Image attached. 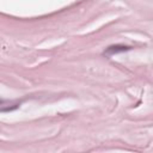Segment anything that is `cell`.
<instances>
[{"label":"cell","mask_w":153,"mask_h":153,"mask_svg":"<svg viewBox=\"0 0 153 153\" xmlns=\"http://www.w3.org/2000/svg\"><path fill=\"white\" fill-rule=\"evenodd\" d=\"M126 50H129V47H126V45H121V44H116V45H110L105 50H104V55L106 56H112V55H116L118 53H123Z\"/></svg>","instance_id":"obj_1"}]
</instances>
